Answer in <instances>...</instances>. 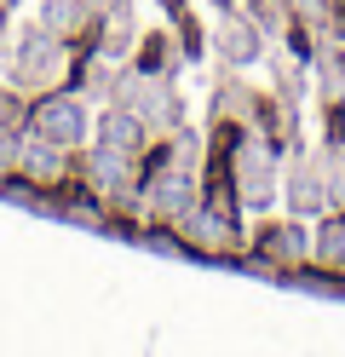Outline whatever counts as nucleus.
Here are the masks:
<instances>
[{
	"label": "nucleus",
	"mask_w": 345,
	"mask_h": 357,
	"mask_svg": "<svg viewBox=\"0 0 345 357\" xmlns=\"http://www.w3.org/2000/svg\"><path fill=\"white\" fill-rule=\"evenodd\" d=\"M35 127H40L46 144L69 150V144H81V132H86V109L75 98H40L35 104Z\"/></svg>",
	"instance_id": "1"
},
{
	"label": "nucleus",
	"mask_w": 345,
	"mask_h": 357,
	"mask_svg": "<svg viewBox=\"0 0 345 357\" xmlns=\"http://www.w3.org/2000/svg\"><path fill=\"white\" fill-rule=\"evenodd\" d=\"M138 132H144V127H138V116H121V109H115V116L104 121V150H115V155H138V144H144Z\"/></svg>",
	"instance_id": "2"
}]
</instances>
